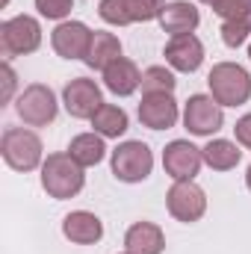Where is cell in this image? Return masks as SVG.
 Instances as JSON below:
<instances>
[{
  "label": "cell",
  "instance_id": "14",
  "mask_svg": "<svg viewBox=\"0 0 251 254\" xmlns=\"http://www.w3.org/2000/svg\"><path fill=\"white\" fill-rule=\"evenodd\" d=\"M181 110L172 95H142L139 104V122L151 130H169L178 125Z\"/></svg>",
  "mask_w": 251,
  "mask_h": 254
},
{
  "label": "cell",
  "instance_id": "24",
  "mask_svg": "<svg viewBox=\"0 0 251 254\" xmlns=\"http://www.w3.org/2000/svg\"><path fill=\"white\" fill-rule=\"evenodd\" d=\"M213 12L222 21H251V0H219L213 3Z\"/></svg>",
  "mask_w": 251,
  "mask_h": 254
},
{
  "label": "cell",
  "instance_id": "5",
  "mask_svg": "<svg viewBox=\"0 0 251 254\" xmlns=\"http://www.w3.org/2000/svg\"><path fill=\"white\" fill-rule=\"evenodd\" d=\"M15 110H18V119L27 127H48L57 113H60V104H57V95L51 86L45 83H30L18 101H15Z\"/></svg>",
  "mask_w": 251,
  "mask_h": 254
},
{
  "label": "cell",
  "instance_id": "17",
  "mask_svg": "<svg viewBox=\"0 0 251 254\" xmlns=\"http://www.w3.org/2000/svg\"><path fill=\"white\" fill-rule=\"evenodd\" d=\"M125 249L130 254H163L166 252V234L154 222H136L127 228Z\"/></svg>",
  "mask_w": 251,
  "mask_h": 254
},
{
  "label": "cell",
  "instance_id": "27",
  "mask_svg": "<svg viewBox=\"0 0 251 254\" xmlns=\"http://www.w3.org/2000/svg\"><path fill=\"white\" fill-rule=\"evenodd\" d=\"M0 71H3V95H0V101H3V104H9V101H12V92H15V86H18V74L12 71L9 60L3 63Z\"/></svg>",
  "mask_w": 251,
  "mask_h": 254
},
{
  "label": "cell",
  "instance_id": "31",
  "mask_svg": "<svg viewBox=\"0 0 251 254\" xmlns=\"http://www.w3.org/2000/svg\"><path fill=\"white\" fill-rule=\"evenodd\" d=\"M6 3H9V0H0V6H6Z\"/></svg>",
  "mask_w": 251,
  "mask_h": 254
},
{
  "label": "cell",
  "instance_id": "4",
  "mask_svg": "<svg viewBox=\"0 0 251 254\" xmlns=\"http://www.w3.org/2000/svg\"><path fill=\"white\" fill-rule=\"evenodd\" d=\"M42 45V24L33 15H15L0 24V51L6 60L27 57Z\"/></svg>",
  "mask_w": 251,
  "mask_h": 254
},
{
  "label": "cell",
  "instance_id": "12",
  "mask_svg": "<svg viewBox=\"0 0 251 254\" xmlns=\"http://www.w3.org/2000/svg\"><path fill=\"white\" fill-rule=\"evenodd\" d=\"M51 45L63 60H86V51L92 45V30L83 21H60L57 30L51 33Z\"/></svg>",
  "mask_w": 251,
  "mask_h": 254
},
{
  "label": "cell",
  "instance_id": "13",
  "mask_svg": "<svg viewBox=\"0 0 251 254\" xmlns=\"http://www.w3.org/2000/svg\"><path fill=\"white\" fill-rule=\"evenodd\" d=\"M163 54H166V63L172 65L175 71H184V74L198 71L201 63H204V45H201V39H198L195 33L172 36Z\"/></svg>",
  "mask_w": 251,
  "mask_h": 254
},
{
  "label": "cell",
  "instance_id": "32",
  "mask_svg": "<svg viewBox=\"0 0 251 254\" xmlns=\"http://www.w3.org/2000/svg\"><path fill=\"white\" fill-rule=\"evenodd\" d=\"M249 60H251V45H249Z\"/></svg>",
  "mask_w": 251,
  "mask_h": 254
},
{
  "label": "cell",
  "instance_id": "1",
  "mask_svg": "<svg viewBox=\"0 0 251 254\" xmlns=\"http://www.w3.org/2000/svg\"><path fill=\"white\" fill-rule=\"evenodd\" d=\"M83 187H86L83 166L71 154H51L42 163V190L51 198H57V201L74 198V195H80Z\"/></svg>",
  "mask_w": 251,
  "mask_h": 254
},
{
  "label": "cell",
  "instance_id": "28",
  "mask_svg": "<svg viewBox=\"0 0 251 254\" xmlns=\"http://www.w3.org/2000/svg\"><path fill=\"white\" fill-rule=\"evenodd\" d=\"M234 133H237V142H240L243 148H249V151H251V113H249V116H243V119L234 125Z\"/></svg>",
  "mask_w": 251,
  "mask_h": 254
},
{
  "label": "cell",
  "instance_id": "15",
  "mask_svg": "<svg viewBox=\"0 0 251 254\" xmlns=\"http://www.w3.org/2000/svg\"><path fill=\"white\" fill-rule=\"evenodd\" d=\"M63 234L77 246H95L104 237V222L89 210H74L63 219Z\"/></svg>",
  "mask_w": 251,
  "mask_h": 254
},
{
  "label": "cell",
  "instance_id": "11",
  "mask_svg": "<svg viewBox=\"0 0 251 254\" xmlns=\"http://www.w3.org/2000/svg\"><path fill=\"white\" fill-rule=\"evenodd\" d=\"M63 104L71 119H92L104 107L101 86L95 80H89V77H74L63 89Z\"/></svg>",
  "mask_w": 251,
  "mask_h": 254
},
{
  "label": "cell",
  "instance_id": "3",
  "mask_svg": "<svg viewBox=\"0 0 251 254\" xmlns=\"http://www.w3.org/2000/svg\"><path fill=\"white\" fill-rule=\"evenodd\" d=\"M42 139L27 130V127H6L3 130V139H0V154L6 160L9 169L15 172H33L45 163L42 157Z\"/></svg>",
  "mask_w": 251,
  "mask_h": 254
},
{
  "label": "cell",
  "instance_id": "33",
  "mask_svg": "<svg viewBox=\"0 0 251 254\" xmlns=\"http://www.w3.org/2000/svg\"><path fill=\"white\" fill-rule=\"evenodd\" d=\"M125 254H130V252H125Z\"/></svg>",
  "mask_w": 251,
  "mask_h": 254
},
{
  "label": "cell",
  "instance_id": "9",
  "mask_svg": "<svg viewBox=\"0 0 251 254\" xmlns=\"http://www.w3.org/2000/svg\"><path fill=\"white\" fill-rule=\"evenodd\" d=\"M225 125L222 104L213 101V95H192L184 104V127L192 136H213Z\"/></svg>",
  "mask_w": 251,
  "mask_h": 254
},
{
  "label": "cell",
  "instance_id": "18",
  "mask_svg": "<svg viewBox=\"0 0 251 254\" xmlns=\"http://www.w3.org/2000/svg\"><path fill=\"white\" fill-rule=\"evenodd\" d=\"M104 86H107L113 95L127 98V95H133V92L142 86V74H139V68H136V63H133V60L119 57L116 63L104 71Z\"/></svg>",
  "mask_w": 251,
  "mask_h": 254
},
{
  "label": "cell",
  "instance_id": "29",
  "mask_svg": "<svg viewBox=\"0 0 251 254\" xmlns=\"http://www.w3.org/2000/svg\"><path fill=\"white\" fill-rule=\"evenodd\" d=\"M246 187L251 190V166H249V172H246Z\"/></svg>",
  "mask_w": 251,
  "mask_h": 254
},
{
  "label": "cell",
  "instance_id": "8",
  "mask_svg": "<svg viewBox=\"0 0 251 254\" xmlns=\"http://www.w3.org/2000/svg\"><path fill=\"white\" fill-rule=\"evenodd\" d=\"M166 207L178 222L192 225L207 213V192L195 181H175L169 195H166Z\"/></svg>",
  "mask_w": 251,
  "mask_h": 254
},
{
  "label": "cell",
  "instance_id": "21",
  "mask_svg": "<svg viewBox=\"0 0 251 254\" xmlns=\"http://www.w3.org/2000/svg\"><path fill=\"white\" fill-rule=\"evenodd\" d=\"M68 154L83 166V169H89V166H98L104 157H107V145H104V136L101 133H80V136H74L71 139V145H68Z\"/></svg>",
  "mask_w": 251,
  "mask_h": 254
},
{
  "label": "cell",
  "instance_id": "23",
  "mask_svg": "<svg viewBox=\"0 0 251 254\" xmlns=\"http://www.w3.org/2000/svg\"><path fill=\"white\" fill-rule=\"evenodd\" d=\"M175 86L178 80L166 65H151L142 71V95H172Z\"/></svg>",
  "mask_w": 251,
  "mask_h": 254
},
{
  "label": "cell",
  "instance_id": "19",
  "mask_svg": "<svg viewBox=\"0 0 251 254\" xmlns=\"http://www.w3.org/2000/svg\"><path fill=\"white\" fill-rule=\"evenodd\" d=\"M122 57V42L116 33H104V30H95L92 33V45L86 51V60L83 63L95 71H107L110 65Z\"/></svg>",
  "mask_w": 251,
  "mask_h": 254
},
{
  "label": "cell",
  "instance_id": "6",
  "mask_svg": "<svg viewBox=\"0 0 251 254\" xmlns=\"http://www.w3.org/2000/svg\"><path fill=\"white\" fill-rule=\"evenodd\" d=\"M110 166H113V175L122 184H142L151 175V169H154V154H151V148L145 142L127 139L113 151Z\"/></svg>",
  "mask_w": 251,
  "mask_h": 254
},
{
  "label": "cell",
  "instance_id": "20",
  "mask_svg": "<svg viewBox=\"0 0 251 254\" xmlns=\"http://www.w3.org/2000/svg\"><path fill=\"white\" fill-rule=\"evenodd\" d=\"M204 163L213 169V172H231L240 166L243 160V151L237 142H228V139H210L204 148Z\"/></svg>",
  "mask_w": 251,
  "mask_h": 254
},
{
  "label": "cell",
  "instance_id": "10",
  "mask_svg": "<svg viewBox=\"0 0 251 254\" xmlns=\"http://www.w3.org/2000/svg\"><path fill=\"white\" fill-rule=\"evenodd\" d=\"M201 166H204V151L195 148L189 139H175L163 151V169L175 181H195Z\"/></svg>",
  "mask_w": 251,
  "mask_h": 254
},
{
  "label": "cell",
  "instance_id": "26",
  "mask_svg": "<svg viewBox=\"0 0 251 254\" xmlns=\"http://www.w3.org/2000/svg\"><path fill=\"white\" fill-rule=\"evenodd\" d=\"M36 9L48 21H65L74 9V0H36Z\"/></svg>",
  "mask_w": 251,
  "mask_h": 254
},
{
  "label": "cell",
  "instance_id": "25",
  "mask_svg": "<svg viewBox=\"0 0 251 254\" xmlns=\"http://www.w3.org/2000/svg\"><path fill=\"white\" fill-rule=\"evenodd\" d=\"M251 36V21H222V42L228 48L246 45Z\"/></svg>",
  "mask_w": 251,
  "mask_h": 254
},
{
  "label": "cell",
  "instance_id": "16",
  "mask_svg": "<svg viewBox=\"0 0 251 254\" xmlns=\"http://www.w3.org/2000/svg\"><path fill=\"white\" fill-rule=\"evenodd\" d=\"M157 21H160L163 33H169V36H187V33H195V27L201 24V15L187 0H172V3L163 6V12H160Z\"/></svg>",
  "mask_w": 251,
  "mask_h": 254
},
{
  "label": "cell",
  "instance_id": "7",
  "mask_svg": "<svg viewBox=\"0 0 251 254\" xmlns=\"http://www.w3.org/2000/svg\"><path fill=\"white\" fill-rule=\"evenodd\" d=\"M166 0H101L98 15L101 21L113 24V27H127V24H145L160 18Z\"/></svg>",
  "mask_w": 251,
  "mask_h": 254
},
{
  "label": "cell",
  "instance_id": "22",
  "mask_svg": "<svg viewBox=\"0 0 251 254\" xmlns=\"http://www.w3.org/2000/svg\"><path fill=\"white\" fill-rule=\"evenodd\" d=\"M89 122H92V127H95V133H101L104 139H119V136H125L127 127H130L127 113L122 110V107H116V104H104Z\"/></svg>",
  "mask_w": 251,
  "mask_h": 254
},
{
  "label": "cell",
  "instance_id": "2",
  "mask_svg": "<svg viewBox=\"0 0 251 254\" xmlns=\"http://www.w3.org/2000/svg\"><path fill=\"white\" fill-rule=\"evenodd\" d=\"M207 86L216 104L222 107H243L251 98V74L237 63H219L207 74Z\"/></svg>",
  "mask_w": 251,
  "mask_h": 254
},
{
  "label": "cell",
  "instance_id": "30",
  "mask_svg": "<svg viewBox=\"0 0 251 254\" xmlns=\"http://www.w3.org/2000/svg\"><path fill=\"white\" fill-rule=\"evenodd\" d=\"M201 3H207V6H213V3H219V0H201Z\"/></svg>",
  "mask_w": 251,
  "mask_h": 254
}]
</instances>
